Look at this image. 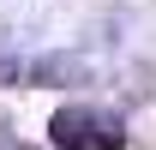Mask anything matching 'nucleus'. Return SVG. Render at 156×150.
I'll return each mask as SVG.
<instances>
[{"instance_id": "obj_2", "label": "nucleus", "mask_w": 156, "mask_h": 150, "mask_svg": "<svg viewBox=\"0 0 156 150\" xmlns=\"http://www.w3.org/2000/svg\"><path fill=\"white\" fill-rule=\"evenodd\" d=\"M36 78L42 84H84V60L78 54H48V60H36Z\"/></svg>"}, {"instance_id": "obj_1", "label": "nucleus", "mask_w": 156, "mask_h": 150, "mask_svg": "<svg viewBox=\"0 0 156 150\" xmlns=\"http://www.w3.org/2000/svg\"><path fill=\"white\" fill-rule=\"evenodd\" d=\"M48 138L60 150H120L126 144V126H120V114L108 108H90V102H72V108H60L48 120Z\"/></svg>"}]
</instances>
